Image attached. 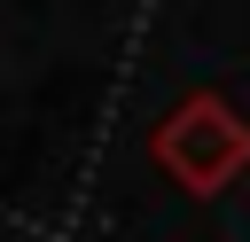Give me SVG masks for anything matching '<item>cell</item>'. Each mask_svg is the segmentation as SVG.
<instances>
[{
    "instance_id": "6da1fadb",
    "label": "cell",
    "mask_w": 250,
    "mask_h": 242,
    "mask_svg": "<svg viewBox=\"0 0 250 242\" xmlns=\"http://www.w3.org/2000/svg\"><path fill=\"white\" fill-rule=\"evenodd\" d=\"M148 156H156V172H164L172 187L219 195V187H234V180L250 172V125H242V109H234L227 94H188V101L148 133Z\"/></svg>"
}]
</instances>
